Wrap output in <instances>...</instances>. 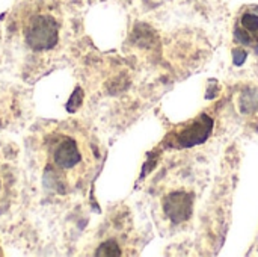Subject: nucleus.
<instances>
[{"instance_id":"1","label":"nucleus","mask_w":258,"mask_h":257,"mask_svg":"<svg viewBox=\"0 0 258 257\" xmlns=\"http://www.w3.org/2000/svg\"><path fill=\"white\" fill-rule=\"evenodd\" d=\"M41 153L44 156V174L59 189L73 188L88 164V148L85 141L71 129L57 127L42 139Z\"/></svg>"},{"instance_id":"2","label":"nucleus","mask_w":258,"mask_h":257,"mask_svg":"<svg viewBox=\"0 0 258 257\" xmlns=\"http://www.w3.org/2000/svg\"><path fill=\"white\" fill-rule=\"evenodd\" d=\"M23 38L32 50L53 48L59 42V23L51 14L44 11L29 14L23 20Z\"/></svg>"},{"instance_id":"3","label":"nucleus","mask_w":258,"mask_h":257,"mask_svg":"<svg viewBox=\"0 0 258 257\" xmlns=\"http://www.w3.org/2000/svg\"><path fill=\"white\" fill-rule=\"evenodd\" d=\"M212 126H213L212 118H209L207 115H201L184 130L178 132L175 136V141L180 147H192V145L201 144L209 138L212 132Z\"/></svg>"},{"instance_id":"4","label":"nucleus","mask_w":258,"mask_h":257,"mask_svg":"<svg viewBox=\"0 0 258 257\" xmlns=\"http://www.w3.org/2000/svg\"><path fill=\"white\" fill-rule=\"evenodd\" d=\"M163 209L175 224L183 223L192 212V197L186 192H174L165 198Z\"/></svg>"},{"instance_id":"5","label":"nucleus","mask_w":258,"mask_h":257,"mask_svg":"<svg viewBox=\"0 0 258 257\" xmlns=\"http://www.w3.org/2000/svg\"><path fill=\"white\" fill-rule=\"evenodd\" d=\"M119 254H121L119 247L113 241H109V242L103 244L97 251V256H119Z\"/></svg>"},{"instance_id":"6","label":"nucleus","mask_w":258,"mask_h":257,"mask_svg":"<svg viewBox=\"0 0 258 257\" xmlns=\"http://www.w3.org/2000/svg\"><path fill=\"white\" fill-rule=\"evenodd\" d=\"M242 26L249 32H258V15L255 14H245L242 18Z\"/></svg>"},{"instance_id":"7","label":"nucleus","mask_w":258,"mask_h":257,"mask_svg":"<svg viewBox=\"0 0 258 257\" xmlns=\"http://www.w3.org/2000/svg\"><path fill=\"white\" fill-rule=\"evenodd\" d=\"M0 188H2V183H0Z\"/></svg>"}]
</instances>
